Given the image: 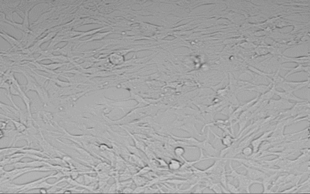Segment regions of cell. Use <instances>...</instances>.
<instances>
[{
  "instance_id": "7a4b0ae2",
  "label": "cell",
  "mask_w": 310,
  "mask_h": 194,
  "mask_svg": "<svg viewBox=\"0 0 310 194\" xmlns=\"http://www.w3.org/2000/svg\"><path fill=\"white\" fill-rule=\"evenodd\" d=\"M239 167H244V168H245V169L247 170V176L250 178L253 179V180H259V179H263L267 175V174L265 172L257 169L248 167L244 165V164H242V165Z\"/></svg>"
},
{
  "instance_id": "5bb4252c",
  "label": "cell",
  "mask_w": 310,
  "mask_h": 194,
  "mask_svg": "<svg viewBox=\"0 0 310 194\" xmlns=\"http://www.w3.org/2000/svg\"><path fill=\"white\" fill-rule=\"evenodd\" d=\"M227 189L230 191V193H241V191L239 190V187H236L234 185L231 184L230 183H227Z\"/></svg>"
},
{
  "instance_id": "44dd1931",
  "label": "cell",
  "mask_w": 310,
  "mask_h": 194,
  "mask_svg": "<svg viewBox=\"0 0 310 194\" xmlns=\"http://www.w3.org/2000/svg\"><path fill=\"white\" fill-rule=\"evenodd\" d=\"M133 189H131V188L127 187H126L125 189H124L123 192H124V193H133Z\"/></svg>"
},
{
  "instance_id": "603a6c76",
  "label": "cell",
  "mask_w": 310,
  "mask_h": 194,
  "mask_svg": "<svg viewBox=\"0 0 310 194\" xmlns=\"http://www.w3.org/2000/svg\"><path fill=\"white\" fill-rule=\"evenodd\" d=\"M309 37H310V34H309Z\"/></svg>"
},
{
  "instance_id": "277c9868",
  "label": "cell",
  "mask_w": 310,
  "mask_h": 194,
  "mask_svg": "<svg viewBox=\"0 0 310 194\" xmlns=\"http://www.w3.org/2000/svg\"><path fill=\"white\" fill-rule=\"evenodd\" d=\"M27 146H23L21 147H6L4 149H1V155L3 157H10L15 154L18 153V152H21L24 149H25Z\"/></svg>"
},
{
  "instance_id": "e0dca14e",
  "label": "cell",
  "mask_w": 310,
  "mask_h": 194,
  "mask_svg": "<svg viewBox=\"0 0 310 194\" xmlns=\"http://www.w3.org/2000/svg\"><path fill=\"white\" fill-rule=\"evenodd\" d=\"M174 154H175L177 157H181L183 156V155L184 154V153H185V149H184L182 147L178 146V147H176L174 149Z\"/></svg>"
},
{
  "instance_id": "30bf717a",
  "label": "cell",
  "mask_w": 310,
  "mask_h": 194,
  "mask_svg": "<svg viewBox=\"0 0 310 194\" xmlns=\"http://www.w3.org/2000/svg\"><path fill=\"white\" fill-rule=\"evenodd\" d=\"M309 69H310V67H309V66L305 67L302 64H300L297 67L291 69V70H290V72L285 77H288V75H291L293 73H295V72H300V71H302V70H305L306 72H308L309 70Z\"/></svg>"
},
{
  "instance_id": "8992f818",
  "label": "cell",
  "mask_w": 310,
  "mask_h": 194,
  "mask_svg": "<svg viewBox=\"0 0 310 194\" xmlns=\"http://www.w3.org/2000/svg\"><path fill=\"white\" fill-rule=\"evenodd\" d=\"M226 161L224 163V165H222V172L220 173V183H221L223 186L226 187L227 189V171H225V166H226Z\"/></svg>"
},
{
  "instance_id": "7402d4cb",
  "label": "cell",
  "mask_w": 310,
  "mask_h": 194,
  "mask_svg": "<svg viewBox=\"0 0 310 194\" xmlns=\"http://www.w3.org/2000/svg\"><path fill=\"white\" fill-rule=\"evenodd\" d=\"M40 192H41V193H47V192L45 191V189H41V191H40Z\"/></svg>"
},
{
  "instance_id": "8fae6325",
  "label": "cell",
  "mask_w": 310,
  "mask_h": 194,
  "mask_svg": "<svg viewBox=\"0 0 310 194\" xmlns=\"http://www.w3.org/2000/svg\"><path fill=\"white\" fill-rule=\"evenodd\" d=\"M145 180L146 179H144V178L139 176V175H134L133 177V180L134 181V182L138 186H143L147 184V180Z\"/></svg>"
},
{
  "instance_id": "d6986e66",
  "label": "cell",
  "mask_w": 310,
  "mask_h": 194,
  "mask_svg": "<svg viewBox=\"0 0 310 194\" xmlns=\"http://www.w3.org/2000/svg\"><path fill=\"white\" fill-rule=\"evenodd\" d=\"M108 34H109V32L102 33V34H96V35H94V37L93 38H91V40H94V39H101V38H103L106 35H108Z\"/></svg>"
},
{
  "instance_id": "4fadbf2b",
  "label": "cell",
  "mask_w": 310,
  "mask_h": 194,
  "mask_svg": "<svg viewBox=\"0 0 310 194\" xmlns=\"http://www.w3.org/2000/svg\"><path fill=\"white\" fill-rule=\"evenodd\" d=\"M8 118L9 119V120H10V121H12V122L14 123L15 125V127H16V128H17V130L18 132H23L24 130H26V126H24V124L23 123H21V122H17V121H15L14 120H12V119L10 118Z\"/></svg>"
},
{
  "instance_id": "6da1fadb",
  "label": "cell",
  "mask_w": 310,
  "mask_h": 194,
  "mask_svg": "<svg viewBox=\"0 0 310 194\" xmlns=\"http://www.w3.org/2000/svg\"><path fill=\"white\" fill-rule=\"evenodd\" d=\"M230 168L231 169V172L227 174V176H230L234 178L236 180H237L239 183V189L242 193L243 191L246 192L247 193H250L249 188L251 186L254 184H262V182L257 180H253L247 176V175H242L241 174L238 173L231 166V162L230 161Z\"/></svg>"
},
{
  "instance_id": "9c48e42d",
  "label": "cell",
  "mask_w": 310,
  "mask_h": 194,
  "mask_svg": "<svg viewBox=\"0 0 310 194\" xmlns=\"http://www.w3.org/2000/svg\"><path fill=\"white\" fill-rule=\"evenodd\" d=\"M1 36L3 37H4V40H7L13 47H16L17 46L19 45V44H20L19 41H18L17 40L13 38V37L8 35L7 34H1Z\"/></svg>"
},
{
  "instance_id": "ffe728a7",
  "label": "cell",
  "mask_w": 310,
  "mask_h": 194,
  "mask_svg": "<svg viewBox=\"0 0 310 194\" xmlns=\"http://www.w3.org/2000/svg\"><path fill=\"white\" fill-rule=\"evenodd\" d=\"M157 161L159 162L160 166H168V164L164 160L157 159Z\"/></svg>"
},
{
  "instance_id": "7c38bea8",
  "label": "cell",
  "mask_w": 310,
  "mask_h": 194,
  "mask_svg": "<svg viewBox=\"0 0 310 194\" xmlns=\"http://www.w3.org/2000/svg\"><path fill=\"white\" fill-rule=\"evenodd\" d=\"M218 137L219 139H221V140H222V143L223 145H224V146H226V147H228V146L232 145L233 143L236 140L235 139L232 138H231L230 136H229V135H227V136H225V137H224V138H220V137Z\"/></svg>"
},
{
  "instance_id": "2e32d148",
  "label": "cell",
  "mask_w": 310,
  "mask_h": 194,
  "mask_svg": "<svg viewBox=\"0 0 310 194\" xmlns=\"http://www.w3.org/2000/svg\"><path fill=\"white\" fill-rule=\"evenodd\" d=\"M242 154L248 157L253 154V149L252 147H250L249 146H247L242 149Z\"/></svg>"
},
{
  "instance_id": "ba28073f",
  "label": "cell",
  "mask_w": 310,
  "mask_h": 194,
  "mask_svg": "<svg viewBox=\"0 0 310 194\" xmlns=\"http://www.w3.org/2000/svg\"><path fill=\"white\" fill-rule=\"evenodd\" d=\"M109 59L110 62L113 64H119L123 62L124 58L121 55H120L118 53H113L110 57Z\"/></svg>"
},
{
  "instance_id": "9a60e30c",
  "label": "cell",
  "mask_w": 310,
  "mask_h": 194,
  "mask_svg": "<svg viewBox=\"0 0 310 194\" xmlns=\"http://www.w3.org/2000/svg\"><path fill=\"white\" fill-rule=\"evenodd\" d=\"M66 64V63H53V64H49V65H42V66L45 67L49 69H50V70H55L58 68H60L62 66Z\"/></svg>"
},
{
  "instance_id": "3957f363",
  "label": "cell",
  "mask_w": 310,
  "mask_h": 194,
  "mask_svg": "<svg viewBox=\"0 0 310 194\" xmlns=\"http://www.w3.org/2000/svg\"><path fill=\"white\" fill-rule=\"evenodd\" d=\"M273 132V131H272V130L265 132L260 137L257 138L256 140L252 141V142H251V144L252 145V147H253V153H257L259 151V149L261 143L265 140H268V138L270 137V134H271Z\"/></svg>"
},
{
  "instance_id": "ac0fdd59",
  "label": "cell",
  "mask_w": 310,
  "mask_h": 194,
  "mask_svg": "<svg viewBox=\"0 0 310 194\" xmlns=\"http://www.w3.org/2000/svg\"><path fill=\"white\" fill-rule=\"evenodd\" d=\"M150 170H151V169H150V167H149V166H145V167H144L142 169H141V170H139V171L138 172V173H136L135 175H145V174L148 173Z\"/></svg>"
},
{
  "instance_id": "5b68a950",
  "label": "cell",
  "mask_w": 310,
  "mask_h": 194,
  "mask_svg": "<svg viewBox=\"0 0 310 194\" xmlns=\"http://www.w3.org/2000/svg\"><path fill=\"white\" fill-rule=\"evenodd\" d=\"M276 94L279 96L282 99H284L286 100H293L296 102H303L305 100L299 98L298 97H296L293 94L292 92H280L277 91H276Z\"/></svg>"
},
{
  "instance_id": "52a82bcc",
  "label": "cell",
  "mask_w": 310,
  "mask_h": 194,
  "mask_svg": "<svg viewBox=\"0 0 310 194\" xmlns=\"http://www.w3.org/2000/svg\"><path fill=\"white\" fill-rule=\"evenodd\" d=\"M181 163L176 159H171L168 165V169L171 171H178L182 167Z\"/></svg>"
}]
</instances>
